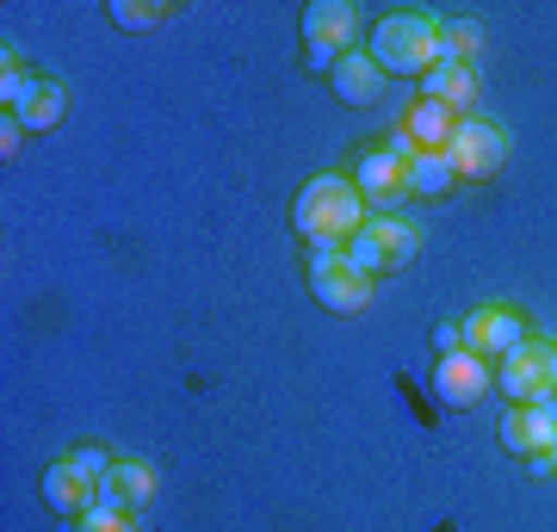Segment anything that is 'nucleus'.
Here are the masks:
<instances>
[{"instance_id": "9d476101", "label": "nucleus", "mask_w": 557, "mask_h": 532, "mask_svg": "<svg viewBox=\"0 0 557 532\" xmlns=\"http://www.w3.org/2000/svg\"><path fill=\"white\" fill-rule=\"evenodd\" d=\"M520 341H533V335H527V322H520L515 310H502V304H483V310L465 316V347L478 359H508Z\"/></svg>"}, {"instance_id": "f257e3e1", "label": "nucleus", "mask_w": 557, "mask_h": 532, "mask_svg": "<svg viewBox=\"0 0 557 532\" xmlns=\"http://www.w3.org/2000/svg\"><path fill=\"white\" fill-rule=\"evenodd\" d=\"M292 223H298V236L310 242V248H347V242L366 230V198H359L354 180L317 174L298 193V205H292Z\"/></svg>"}, {"instance_id": "393cba45", "label": "nucleus", "mask_w": 557, "mask_h": 532, "mask_svg": "<svg viewBox=\"0 0 557 532\" xmlns=\"http://www.w3.org/2000/svg\"><path fill=\"white\" fill-rule=\"evenodd\" d=\"M552 465H557V453H552Z\"/></svg>"}, {"instance_id": "4468645a", "label": "nucleus", "mask_w": 557, "mask_h": 532, "mask_svg": "<svg viewBox=\"0 0 557 532\" xmlns=\"http://www.w3.org/2000/svg\"><path fill=\"white\" fill-rule=\"evenodd\" d=\"M329 81H335L341 106H379V99H384V69L366 57V50H347V57L329 69Z\"/></svg>"}, {"instance_id": "0eeeda50", "label": "nucleus", "mask_w": 557, "mask_h": 532, "mask_svg": "<svg viewBox=\"0 0 557 532\" xmlns=\"http://www.w3.org/2000/svg\"><path fill=\"white\" fill-rule=\"evenodd\" d=\"M508 156V137H502L490 119H458V137L446 143V161H453L458 180H490Z\"/></svg>"}, {"instance_id": "b1692460", "label": "nucleus", "mask_w": 557, "mask_h": 532, "mask_svg": "<svg viewBox=\"0 0 557 532\" xmlns=\"http://www.w3.org/2000/svg\"><path fill=\"white\" fill-rule=\"evenodd\" d=\"M20 137H25V124L13 119V112H7V124H0V156H7V161L20 156Z\"/></svg>"}, {"instance_id": "6ab92c4d", "label": "nucleus", "mask_w": 557, "mask_h": 532, "mask_svg": "<svg viewBox=\"0 0 557 532\" xmlns=\"http://www.w3.org/2000/svg\"><path fill=\"white\" fill-rule=\"evenodd\" d=\"M483 50V25L478 20H453L440 32V62H478Z\"/></svg>"}, {"instance_id": "423d86ee", "label": "nucleus", "mask_w": 557, "mask_h": 532, "mask_svg": "<svg viewBox=\"0 0 557 532\" xmlns=\"http://www.w3.org/2000/svg\"><path fill=\"white\" fill-rule=\"evenodd\" d=\"M458 137V112L453 106H440V99H421V106H409V112H403L397 119V143H391V149H397V156H446V143Z\"/></svg>"}, {"instance_id": "a211bd4d", "label": "nucleus", "mask_w": 557, "mask_h": 532, "mask_svg": "<svg viewBox=\"0 0 557 532\" xmlns=\"http://www.w3.org/2000/svg\"><path fill=\"white\" fill-rule=\"evenodd\" d=\"M453 186H458V174H453L446 156H416L409 161V193L416 198H446Z\"/></svg>"}, {"instance_id": "9b49d317", "label": "nucleus", "mask_w": 557, "mask_h": 532, "mask_svg": "<svg viewBox=\"0 0 557 532\" xmlns=\"http://www.w3.org/2000/svg\"><path fill=\"white\" fill-rule=\"evenodd\" d=\"M496 434H502V446L520 453V458L557 453V396H552V403H533V409H508Z\"/></svg>"}, {"instance_id": "2eb2a0df", "label": "nucleus", "mask_w": 557, "mask_h": 532, "mask_svg": "<svg viewBox=\"0 0 557 532\" xmlns=\"http://www.w3.org/2000/svg\"><path fill=\"white\" fill-rule=\"evenodd\" d=\"M310 297H317L322 310H335V316H359L366 304H372V279L359 273V267H335V273L310 279Z\"/></svg>"}, {"instance_id": "dca6fc26", "label": "nucleus", "mask_w": 557, "mask_h": 532, "mask_svg": "<svg viewBox=\"0 0 557 532\" xmlns=\"http://www.w3.org/2000/svg\"><path fill=\"white\" fill-rule=\"evenodd\" d=\"M421 87H428V99L453 106V112H471V106H478V69H471V62H434V69L421 75Z\"/></svg>"}, {"instance_id": "4be33fe9", "label": "nucleus", "mask_w": 557, "mask_h": 532, "mask_svg": "<svg viewBox=\"0 0 557 532\" xmlns=\"http://www.w3.org/2000/svg\"><path fill=\"white\" fill-rule=\"evenodd\" d=\"M69 465H75V471H81V477H94V483H100V477H106V471H112V465H119V458H106V453H100V446H81V453H75V458H69Z\"/></svg>"}, {"instance_id": "aec40b11", "label": "nucleus", "mask_w": 557, "mask_h": 532, "mask_svg": "<svg viewBox=\"0 0 557 532\" xmlns=\"http://www.w3.org/2000/svg\"><path fill=\"white\" fill-rule=\"evenodd\" d=\"M106 13H112V25H124V32H149V25H168L180 7H131V0H112Z\"/></svg>"}, {"instance_id": "20e7f679", "label": "nucleus", "mask_w": 557, "mask_h": 532, "mask_svg": "<svg viewBox=\"0 0 557 532\" xmlns=\"http://www.w3.org/2000/svg\"><path fill=\"white\" fill-rule=\"evenodd\" d=\"M416 255H421V230L416 223H397V218H372L354 242H347V267H359L366 279L397 273V267H409Z\"/></svg>"}, {"instance_id": "412c9836", "label": "nucleus", "mask_w": 557, "mask_h": 532, "mask_svg": "<svg viewBox=\"0 0 557 532\" xmlns=\"http://www.w3.org/2000/svg\"><path fill=\"white\" fill-rule=\"evenodd\" d=\"M75 532H137V520L131 514H112V508H94L75 520Z\"/></svg>"}, {"instance_id": "f8f14e48", "label": "nucleus", "mask_w": 557, "mask_h": 532, "mask_svg": "<svg viewBox=\"0 0 557 532\" xmlns=\"http://www.w3.org/2000/svg\"><path fill=\"white\" fill-rule=\"evenodd\" d=\"M149 502H156V471H149V465H137V458H119V465L100 477V508L131 514V520H137Z\"/></svg>"}, {"instance_id": "5701e85b", "label": "nucleus", "mask_w": 557, "mask_h": 532, "mask_svg": "<svg viewBox=\"0 0 557 532\" xmlns=\"http://www.w3.org/2000/svg\"><path fill=\"white\" fill-rule=\"evenodd\" d=\"M434 347H440V359H446V354H465V322H440V329H434Z\"/></svg>"}, {"instance_id": "f03ea898", "label": "nucleus", "mask_w": 557, "mask_h": 532, "mask_svg": "<svg viewBox=\"0 0 557 532\" xmlns=\"http://www.w3.org/2000/svg\"><path fill=\"white\" fill-rule=\"evenodd\" d=\"M366 57L379 62L384 75H428L440 62V25L428 13H384L366 38Z\"/></svg>"}, {"instance_id": "7ed1b4c3", "label": "nucleus", "mask_w": 557, "mask_h": 532, "mask_svg": "<svg viewBox=\"0 0 557 532\" xmlns=\"http://www.w3.org/2000/svg\"><path fill=\"white\" fill-rule=\"evenodd\" d=\"M496 391L515 403V409H533V403H552L557 396V341H520L515 354L502 359Z\"/></svg>"}, {"instance_id": "f3484780", "label": "nucleus", "mask_w": 557, "mask_h": 532, "mask_svg": "<svg viewBox=\"0 0 557 532\" xmlns=\"http://www.w3.org/2000/svg\"><path fill=\"white\" fill-rule=\"evenodd\" d=\"M62 112H69V94H62V81H32V94L13 106V119H20L25 131H57Z\"/></svg>"}, {"instance_id": "1a4fd4ad", "label": "nucleus", "mask_w": 557, "mask_h": 532, "mask_svg": "<svg viewBox=\"0 0 557 532\" xmlns=\"http://www.w3.org/2000/svg\"><path fill=\"white\" fill-rule=\"evenodd\" d=\"M490 391H496V378H490V366H483L471 347H465V354H446V359H440L434 396L446 403V409H478Z\"/></svg>"}, {"instance_id": "39448f33", "label": "nucleus", "mask_w": 557, "mask_h": 532, "mask_svg": "<svg viewBox=\"0 0 557 532\" xmlns=\"http://www.w3.org/2000/svg\"><path fill=\"white\" fill-rule=\"evenodd\" d=\"M347 50H359V13L347 0H317L304 7V62L310 69H335Z\"/></svg>"}, {"instance_id": "ddd939ff", "label": "nucleus", "mask_w": 557, "mask_h": 532, "mask_svg": "<svg viewBox=\"0 0 557 532\" xmlns=\"http://www.w3.org/2000/svg\"><path fill=\"white\" fill-rule=\"evenodd\" d=\"M44 508L62 514V520H81V514L100 508V483H94V477H81L75 465L62 458V465H50V471H44Z\"/></svg>"}, {"instance_id": "6e6552de", "label": "nucleus", "mask_w": 557, "mask_h": 532, "mask_svg": "<svg viewBox=\"0 0 557 532\" xmlns=\"http://www.w3.org/2000/svg\"><path fill=\"white\" fill-rule=\"evenodd\" d=\"M354 186H359V198H366L372 211H397L403 198H409V156H397V149H372V156H359Z\"/></svg>"}]
</instances>
